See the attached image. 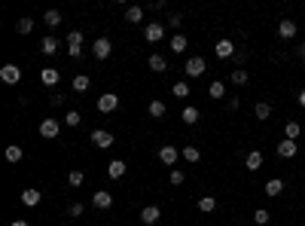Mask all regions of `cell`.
I'll list each match as a JSON object with an SVG mask.
<instances>
[{"label": "cell", "mask_w": 305, "mask_h": 226, "mask_svg": "<svg viewBox=\"0 0 305 226\" xmlns=\"http://www.w3.org/2000/svg\"><path fill=\"white\" fill-rule=\"evenodd\" d=\"M208 95H211V98H226V83H223V80H214V83L208 86Z\"/></svg>", "instance_id": "cell-31"}, {"label": "cell", "mask_w": 305, "mask_h": 226, "mask_svg": "<svg viewBox=\"0 0 305 226\" xmlns=\"http://www.w3.org/2000/svg\"><path fill=\"white\" fill-rule=\"evenodd\" d=\"M144 16H146V9H144V6H128V9H126V19L131 21V25H141Z\"/></svg>", "instance_id": "cell-20"}, {"label": "cell", "mask_w": 305, "mask_h": 226, "mask_svg": "<svg viewBox=\"0 0 305 226\" xmlns=\"http://www.w3.org/2000/svg\"><path fill=\"white\" fill-rule=\"evenodd\" d=\"M43 21H46V28H58L61 25V13L58 9H49V13L43 16Z\"/></svg>", "instance_id": "cell-32"}, {"label": "cell", "mask_w": 305, "mask_h": 226, "mask_svg": "<svg viewBox=\"0 0 305 226\" xmlns=\"http://www.w3.org/2000/svg\"><path fill=\"white\" fill-rule=\"evenodd\" d=\"M284 193V180H278V177H272L266 184V196H281Z\"/></svg>", "instance_id": "cell-29"}, {"label": "cell", "mask_w": 305, "mask_h": 226, "mask_svg": "<svg viewBox=\"0 0 305 226\" xmlns=\"http://www.w3.org/2000/svg\"><path fill=\"white\" fill-rule=\"evenodd\" d=\"M16 31H18V34H31V31H34V19H28V16L18 19V21H16Z\"/></svg>", "instance_id": "cell-36"}, {"label": "cell", "mask_w": 305, "mask_h": 226, "mask_svg": "<svg viewBox=\"0 0 305 226\" xmlns=\"http://www.w3.org/2000/svg\"><path fill=\"white\" fill-rule=\"evenodd\" d=\"M244 165L251 168V171H259V168H263V153H259V150H251V153H247V159H244Z\"/></svg>", "instance_id": "cell-19"}, {"label": "cell", "mask_w": 305, "mask_h": 226, "mask_svg": "<svg viewBox=\"0 0 305 226\" xmlns=\"http://www.w3.org/2000/svg\"><path fill=\"white\" fill-rule=\"evenodd\" d=\"M275 153L281 156V159H293V156L299 153V144H296V141H287V138H284V141H281V144L275 147Z\"/></svg>", "instance_id": "cell-9"}, {"label": "cell", "mask_w": 305, "mask_h": 226, "mask_svg": "<svg viewBox=\"0 0 305 226\" xmlns=\"http://www.w3.org/2000/svg\"><path fill=\"white\" fill-rule=\"evenodd\" d=\"M253 113H256V119H269V116H272V104H269V101H259V104L253 107Z\"/></svg>", "instance_id": "cell-30"}, {"label": "cell", "mask_w": 305, "mask_h": 226, "mask_svg": "<svg viewBox=\"0 0 305 226\" xmlns=\"http://www.w3.org/2000/svg\"><path fill=\"white\" fill-rule=\"evenodd\" d=\"M40 199H43V193H40V189H34V187H28L25 193H21V202H25L28 208H37V205H40Z\"/></svg>", "instance_id": "cell-16"}, {"label": "cell", "mask_w": 305, "mask_h": 226, "mask_svg": "<svg viewBox=\"0 0 305 226\" xmlns=\"http://www.w3.org/2000/svg\"><path fill=\"white\" fill-rule=\"evenodd\" d=\"M159 220H162V208H159V205H146V208H141V223L153 226V223H159Z\"/></svg>", "instance_id": "cell-6"}, {"label": "cell", "mask_w": 305, "mask_h": 226, "mask_svg": "<svg viewBox=\"0 0 305 226\" xmlns=\"http://www.w3.org/2000/svg\"><path fill=\"white\" fill-rule=\"evenodd\" d=\"M9 226H28V220H13Z\"/></svg>", "instance_id": "cell-45"}, {"label": "cell", "mask_w": 305, "mask_h": 226, "mask_svg": "<svg viewBox=\"0 0 305 226\" xmlns=\"http://www.w3.org/2000/svg\"><path fill=\"white\" fill-rule=\"evenodd\" d=\"M150 116L153 119H162L165 116V104H162V101H150Z\"/></svg>", "instance_id": "cell-37"}, {"label": "cell", "mask_w": 305, "mask_h": 226, "mask_svg": "<svg viewBox=\"0 0 305 226\" xmlns=\"http://www.w3.org/2000/svg\"><path fill=\"white\" fill-rule=\"evenodd\" d=\"M144 37H146V43H159L165 37V25L162 21H150V25L144 28Z\"/></svg>", "instance_id": "cell-3"}, {"label": "cell", "mask_w": 305, "mask_h": 226, "mask_svg": "<svg viewBox=\"0 0 305 226\" xmlns=\"http://www.w3.org/2000/svg\"><path fill=\"white\" fill-rule=\"evenodd\" d=\"M183 180H186V174H183V171H177V168H171V184H174V187H180Z\"/></svg>", "instance_id": "cell-41"}, {"label": "cell", "mask_w": 305, "mask_h": 226, "mask_svg": "<svg viewBox=\"0 0 305 226\" xmlns=\"http://www.w3.org/2000/svg\"><path fill=\"white\" fill-rule=\"evenodd\" d=\"M67 55H71V58H80L83 55V31L67 34Z\"/></svg>", "instance_id": "cell-1"}, {"label": "cell", "mask_w": 305, "mask_h": 226, "mask_svg": "<svg viewBox=\"0 0 305 226\" xmlns=\"http://www.w3.org/2000/svg\"><path fill=\"white\" fill-rule=\"evenodd\" d=\"M168 25H171V28H180V25H183V16H180V13H174L171 19H168Z\"/></svg>", "instance_id": "cell-42"}, {"label": "cell", "mask_w": 305, "mask_h": 226, "mask_svg": "<svg viewBox=\"0 0 305 226\" xmlns=\"http://www.w3.org/2000/svg\"><path fill=\"white\" fill-rule=\"evenodd\" d=\"M0 80H3L6 86L21 83V67L18 64H3V67H0Z\"/></svg>", "instance_id": "cell-2"}, {"label": "cell", "mask_w": 305, "mask_h": 226, "mask_svg": "<svg viewBox=\"0 0 305 226\" xmlns=\"http://www.w3.org/2000/svg\"><path fill=\"white\" fill-rule=\"evenodd\" d=\"M278 34H281L284 40H293V37H296V21H293V19H284V21L278 25Z\"/></svg>", "instance_id": "cell-17"}, {"label": "cell", "mask_w": 305, "mask_h": 226, "mask_svg": "<svg viewBox=\"0 0 305 226\" xmlns=\"http://www.w3.org/2000/svg\"><path fill=\"white\" fill-rule=\"evenodd\" d=\"M269 220H272V214H269L266 208H256V211H253V223H256V226H266Z\"/></svg>", "instance_id": "cell-35"}, {"label": "cell", "mask_w": 305, "mask_h": 226, "mask_svg": "<svg viewBox=\"0 0 305 226\" xmlns=\"http://www.w3.org/2000/svg\"><path fill=\"white\" fill-rule=\"evenodd\" d=\"M110 52H113V46H110L107 37H98V40L92 43V55H95V58L104 61V58H110Z\"/></svg>", "instance_id": "cell-7"}, {"label": "cell", "mask_w": 305, "mask_h": 226, "mask_svg": "<svg viewBox=\"0 0 305 226\" xmlns=\"http://www.w3.org/2000/svg\"><path fill=\"white\" fill-rule=\"evenodd\" d=\"M83 211H86V208H83V202H73V205L67 208V214H71V217H83Z\"/></svg>", "instance_id": "cell-40"}, {"label": "cell", "mask_w": 305, "mask_h": 226, "mask_svg": "<svg viewBox=\"0 0 305 226\" xmlns=\"http://www.w3.org/2000/svg\"><path fill=\"white\" fill-rule=\"evenodd\" d=\"M116 107H119V98H116V92H104V95L98 98V110H101V113H113Z\"/></svg>", "instance_id": "cell-8"}, {"label": "cell", "mask_w": 305, "mask_h": 226, "mask_svg": "<svg viewBox=\"0 0 305 226\" xmlns=\"http://www.w3.org/2000/svg\"><path fill=\"white\" fill-rule=\"evenodd\" d=\"M126 171H128V165L122 162V159H113V162L107 165V177H110V180H119V177H126Z\"/></svg>", "instance_id": "cell-12"}, {"label": "cell", "mask_w": 305, "mask_h": 226, "mask_svg": "<svg viewBox=\"0 0 305 226\" xmlns=\"http://www.w3.org/2000/svg\"><path fill=\"white\" fill-rule=\"evenodd\" d=\"M89 83H92V80H89V74H76L73 76V92H86Z\"/></svg>", "instance_id": "cell-33"}, {"label": "cell", "mask_w": 305, "mask_h": 226, "mask_svg": "<svg viewBox=\"0 0 305 226\" xmlns=\"http://www.w3.org/2000/svg\"><path fill=\"white\" fill-rule=\"evenodd\" d=\"M214 55H217V58H232V55H235L232 40H217V46H214Z\"/></svg>", "instance_id": "cell-13"}, {"label": "cell", "mask_w": 305, "mask_h": 226, "mask_svg": "<svg viewBox=\"0 0 305 226\" xmlns=\"http://www.w3.org/2000/svg\"><path fill=\"white\" fill-rule=\"evenodd\" d=\"M21 156H25V150H21L18 144H9V147H6V162L16 165V162H21Z\"/></svg>", "instance_id": "cell-27"}, {"label": "cell", "mask_w": 305, "mask_h": 226, "mask_svg": "<svg viewBox=\"0 0 305 226\" xmlns=\"http://www.w3.org/2000/svg\"><path fill=\"white\" fill-rule=\"evenodd\" d=\"M168 46H171V52H186V46H189V40L183 37V34H174V37H171V43H168Z\"/></svg>", "instance_id": "cell-23"}, {"label": "cell", "mask_w": 305, "mask_h": 226, "mask_svg": "<svg viewBox=\"0 0 305 226\" xmlns=\"http://www.w3.org/2000/svg\"><path fill=\"white\" fill-rule=\"evenodd\" d=\"M92 144L98 147V150H107V147H113V132H107V129H95V132H92Z\"/></svg>", "instance_id": "cell-4"}, {"label": "cell", "mask_w": 305, "mask_h": 226, "mask_svg": "<svg viewBox=\"0 0 305 226\" xmlns=\"http://www.w3.org/2000/svg\"><path fill=\"white\" fill-rule=\"evenodd\" d=\"M83 180H86V174L83 171H67V187H83Z\"/></svg>", "instance_id": "cell-34"}, {"label": "cell", "mask_w": 305, "mask_h": 226, "mask_svg": "<svg viewBox=\"0 0 305 226\" xmlns=\"http://www.w3.org/2000/svg\"><path fill=\"white\" fill-rule=\"evenodd\" d=\"M205 67H208V64H205V58H201V55H193V58H186V74L193 76V80L205 74Z\"/></svg>", "instance_id": "cell-10"}, {"label": "cell", "mask_w": 305, "mask_h": 226, "mask_svg": "<svg viewBox=\"0 0 305 226\" xmlns=\"http://www.w3.org/2000/svg\"><path fill=\"white\" fill-rule=\"evenodd\" d=\"M180 116H183V122H186V126H196V122L201 119V113H198V107H193V104H189V107H183V113H180Z\"/></svg>", "instance_id": "cell-22"}, {"label": "cell", "mask_w": 305, "mask_h": 226, "mask_svg": "<svg viewBox=\"0 0 305 226\" xmlns=\"http://www.w3.org/2000/svg\"><path fill=\"white\" fill-rule=\"evenodd\" d=\"M247 80H251V76H247L244 67H235V71L229 74V83H232V86H247Z\"/></svg>", "instance_id": "cell-24"}, {"label": "cell", "mask_w": 305, "mask_h": 226, "mask_svg": "<svg viewBox=\"0 0 305 226\" xmlns=\"http://www.w3.org/2000/svg\"><path fill=\"white\" fill-rule=\"evenodd\" d=\"M180 159H186L189 165H196L201 159V150H198V147H183V150H180Z\"/></svg>", "instance_id": "cell-21"}, {"label": "cell", "mask_w": 305, "mask_h": 226, "mask_svg": "<svg viewBox=\"0 0 305 226\" xmlns=\"http://www.w3.org/2000/svg\"><path fill=\"white\" fill-rule=\"evenodd\" d=\"M92 205H95V208H101V211H107V208L113 205V196L107 193V189H98V193L92 196Z\"/></svg>", "instance_id": "cell-14"}, {"label": "cell", "mask_w": 305, "mask_h": 226, "mask_svg": "<svg viewBox=\"0 0 305 226\" xmlns=\"http://www.w3.org/2000/svg\"><path fill=\"white\" fill-rule=\"evenodd\" d=\"M58 132H61V122L58 119H43L40 122V134H43V138H58Z\"/></svg>", "instance_id": "cell-11"}, {"label": "cell", "mask_w": 305, "mask_h": 226, "mask_svg": "<svg viewBox=\"0 0 305 226\" xmlns=\"http://www.w3.org/2000/svg\"><path fill=\"white\" fill-rule=\"evenodd\" d=\"M299 107H305V89L299 92Z\"/></svg>", "instance_id": "cell-44"}, {"label": "cell", "mask_w": 305, "mask_h": 226, "mask_svg": "<svg viewBox=\"0 0 305 226\" xmlns=\"http://www.w3.org/2000/svg\"><path fill=\"white\" fill-rule=\"evenodd\" d=\"M146 64H150V71H156V74H165V71H168L165 55H159V52H156V55H150V61H146Z\"/></svg>", "instance_id": "cell-18"}, {"label": "cell", "mask_w": 305, "mask_h": 226, "mask_svg": "<svg viewBox=\"0 0 305 226\" xmlns=\"http://www.w3.org/2000/svg\"><path fill=\"white\" fill-rule=\"evenodd\" d=\"M296 55H299V58H305V43H299V49H296Z\"/></svg>", "instance_id": "cell-43"}, {"label": "cell", "mask_w": 305, "mask_h": 226, "mask_svg": "<svg viewBox=\"0 0 305 226\" xmlns=\"http://www.w3.org/2000/svg\"><path fill=\"white\" fill-rule=\"evenodd\" d=\"M198 211L201 214H214V211H217V199H214V196H201L198 199Z\"/></svg>", "instance_id": "cell-26"}, {"label": "cell", "mask_w": 305, "mask_h": 226, "mask_svg": "<svg viewBox=\"0 0 305 226\" xmlns=\"http://www.w3.org/2000/svg\"><path fill=\"white\" fill-rule=\"evenodd\" d=\"M58 80H61V74L55 71V67H43L40 71V83L43 86H58Z\"/></svg>", "instance_id": "cell-15"}, {"label": "cell", "mask_w": 305, "mask_h": 226, "mask_svg": "<svg viewBox=\"0 0 305 226\" xmlns=\"http://www.w3.org/2000/svg\"><path fill=\"white\" fill-rule=\"evenodd\" d=\"M80 110H67V116H64V122H67V129H76V126H80Z\"/></svg>", "instance_id": "cell-38"}, {"label": "cell", "mask_w": 305, "mask_h": 226, "mask_svg": "<svg viewBox=\"0 0 305 226\" xmlns=\"http://www.w3.org/2000/svg\"><path fill=\"white\" fill-rule=\"evenodd\" d=\"M299 134H302V126H299V122H293V119L284 122V138H287V141H296Z\"/></svg>", "instance_id": "cell-25"}, {"label": "cell", "mask_w": 305, "mask_h": 226, "mask_svg": "<svg viewBox=\"0 0 305 226\" xmlns=\"http://www.w3.org/2000/svg\"><path fill=\"white\" fill-rule=\"evenodd\" d=\"M40 52H43V55H55V52H58V40H55V37H43Z\"/></svg>", "instance_id": "cell-28"}, {"label": "cell", "mask_w": 305, "mask_h": 226, "mask_svg": "<svg viewBox=\"0 0 305 226\" xmlns=\"http://www.w3.org/2000/svg\"><path fill=\"white\" fill-rule=\"evenodd\" d=\"M171 92H174L177 98H186V95H189V83H174Z\"/></svg>", "instance_id": "cell-39"}, {"label": "cell", "mask_w": 305, "mask_h": 226, "mask_svg": "<svg viewBox=\"0 0 305 226\" xmlns=\"http://www.w3.org/2000/svg\"><path fill=\"white\" fill-rule=\"evenodd\" d=\"M180 159V150H177V147H159V162L162 165H168V168H174V162Z\"/></svg>", "instance_id": "cell-5"}]
</instances>
